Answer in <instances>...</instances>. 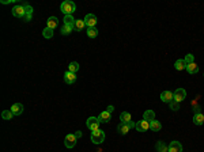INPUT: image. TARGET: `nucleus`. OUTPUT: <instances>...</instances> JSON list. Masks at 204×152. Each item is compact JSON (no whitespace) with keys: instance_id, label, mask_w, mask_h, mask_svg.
Listing matches in <instances>:
<instances>
[{"instance_id":"f257e3e1","label":"nucleus","mask_w":204,"mask_h":152,"mask_svg":"<svg viewBox=\"0 0 204 152\" xmlns=\"http://www.w3.org/2000/svg\"><path fill=\"white\" fill-rule=\"evenodd\" d=\"M60 10H61V13L64 15H72V14L75 13V10H76V5H75L74 2L65 0V2L61 3V5H60Z\"/></svg>"},{"instance_id":"f03ea898","label":"nucleus","mask_w":204,"mask_h":152,"mask_svg":"<svg viewBox=\"0 0 204 152\" xmlns=\"http://www.w3.org/2000/svg\"><path fill=\"white\" fill-rule=\"evenodd\" d=\"M91 141L94 144H101V143L105 141V132L101 129H97L91 132Z\"/></svg>"},{"instance_id":"7ed1b4c3","label":"nucleus","mask_w":204,"mask_h":152,"mask_svg":"<svg viewBox=\"0 0 204 152\" xmlns=\"http://www.w3.org/2000/svg\"><path fill=\"white\" fill-rule=\"evenodd\" d=\"M99 120H98V117H89L87 118V121H86V126L89 128V129L93 132V130H97V129H99Z\"/></svg>"},{"instance_id":"20e7f679","label":"nucleus","mask_w":204,"mask_h":152,"mask_svg":"<svg viewBox=\"0 0 204 152\" xmlns=\"http://www.w3.org/2000/svg\"><path fill=\"white\" fill-rule=\"evenodd\" d=\"M76 137H75V135H72V133H69V135L65 136V139H64V145H65L67 148H74L75 145H76Z\"/></svg>"},{"instance_id":"39448f33","label":"nucleus","mask_w":204,"mask_h":152,"mask_svg":"<svg viewBox=\"0 0 204 152\" xmlns=\"http://www.w3.org/2000/svg\"><path fill=\"white\" fill-rule=\"evenodd\" d=\"M13 15H14L15 18H22V19H23V16L26 15L23 4H18V5H15V7L13 8Z\"/></svg>"},{"instance_id":"423d86ee","label":"nucleus","mask_w":204,"mask_h":152,"mask_svg":"<svg viewBox=\"0 0 204 152\" xmlns=\"http://www.w3.org/2000/svg\"><path fill=\"white\" fill-rule=\"evenodd\" d=\"M135 129L138 130V132H147V130L150 129V122L146 120H140L139 122H136Z\"/></svg>"},{"instance_id":"0eeeda50","label":"nucleus","mask_w":204,"mask_h":152,"mask_svg":"<svg viewBox=\"0 0 204 152\" xmlns=\"http://www.w3.org/2000/svg\"><path fill=\"white\" fill-rule=\"evenodd\" d=\"M173 94H174V101H177L178 103L182 102L185 98H187V91H185L184 89H177Z\"/></svg>"},{"instance_id":"6e6552de","label":"nucleus","mask_w":204,"mask_h":152,"mask_svg":"<svg viewBox=\"0 0 204 152\" xmlns=\"http://www.w3.org/2000/svg\"><path fill=\"white\" fill-rule=\"evenodd\" d=\"M84 23L87 27H95L97 25V16L94 14H87L84 16Z\"/></svg>"},{"instance_id":"1a4fd4ad","label":"nucleus","mask_w":204,"mask_h":152,"mask_svg":"<svg viewBox=\"0 0 204 152\" xmlns=\"http://www.w3.org/2000/svg\"><path fill=\"white\" fill-rule=\"evenodd\" d=\"M167 152H182V145L180 141H172L167 147Z\"/></svg>"},{"instance_id":"9d476101","label":"nucleus","mask_w":204,"mask_h":152,"mask_svg":"<svg viewBox=\"0 0 204 152\" xmlns=\"http://www.w3.org/2000/svg\"><path fill=\"white\" fill-rule=\"evenodd\" d=\"M174 99V94L172 91H162L161 92V101L162 102H166V103H170Z\"/></svg>"},{"instance_id":"9b49d317","label":"nucleus","mask_w":204,"mask_h":152,"mask_svg":"<svg viewBox=\"0 0 204 152\" xmlns=\"http://www.w3.org/2000/svg\"><path fill=\"white\" fill-rule=\"evenodd\" d=\"M64 81H65L67 84H74L75 81H76V75L67 71L65 74H64Z\"/></svg>"},{"instance_id":"f8f14e48","label":"nucleus","mask_w":204,"mask_h":152,"mask_svg":"<svg viewBox=\"0 0 204 152\" xmlns=\"http://www.w3.org/2000/svg\"><path fill=\"white\" fill-rule=\"evenodd\" d=\"M10 110L13 111L14 115H20L23 113V105H22V103H14V105L11 106Z\"/></svg>"},{"instance_id":"ddd939ff","label":"nucleus","mask_w":204,"mask_h":152,"mask_svg":"<svg viewBox=\"0 0 204 152\" xmlns=\"http://www.w3.org/2000/svg\"><path fill=\"white\" fill-rule=\"evenodd\" d=\"M98 120H99V122H103V124L110 122L112 115H110V113H108V111L105 110V111H102V113L98 115Z\"/></svg>"},{"instance_id":"4468645a","label":"nucleus","mask_w":204,"mask_h":152,"mask_svg":"<svg viewBox=\"0 0 204 152\" xmlns=\"http://www.w3.org/2000/svg\"><path fill=\"white\" fill-rule=\"evenodd\" d=\"M46 27H49V29L52 30H54L57 27V25H59V19H57L56 16H50V18H48V22H46Z\"/></svg>"},{"instance_id":"2eb2a0df","label":"nucleus","mask_w":204,"mask_h":152,"mask_svg":"<svg viewBox=\"0 0 204 152\" xmlns=\"http://www.w3.org/2000/svg\"><path fill=\"white\" fill-rule=\"evenodd\" d=\"M143 120L148 121V122L154 121L155 120V111L154 110H146L144 113H143Z\"/></svg>"},{"instance_id":"dca6fc26","label":"nucleus","mask_w":204,"mask_h":152,"mask_svg":"<svg viewBox=\"0 0 204 152\" xmlns=\"http://www.w3.org/2000/svg\"><path fill=\"white\" fill-rule=\"evenodd\" d=\"M84 26H86V23H84V20H82V19H76L75 20V23H74V30L75 31H82V30H84Z\"/></svg>"},{"instance_id":"f3484780","label":"nucleus","mask_w":204,"mask_h":152,"mask_svg":"<svg viewBox=\"0 0 204 152\" xmlns=\"http://www.w3.org/2000/svg\"><path fill=\"white\" fill-rule=\"evenodd\" d=\"M117 130L121 133V135H127V133L131 130V128L128 126V124H125V122H120L118 126H117Z\"/></svg>"},{"instance_id":"a211bd4d","label":"nucleus","mask_w":204,"mask_h":152,"mask_svg":"<svg viewBox=\"0 0 204 152\" xmlns=\"http://www.w3.org/2000/svg\"><path fill=\"white\" fill-rule=\"evenodd\" d=\"M187 71H188V74H191V75L197 74V72H199V65H197L196 63L188 64V65H187Z\"/></svg>"},{"instance_id":"6ab92c4d","label":"nucleus","mask_w":204,"mask_h":152,"mask_svg":"<svg viewBox=\"0 0 204 152\" xmlns=\"http://www.w3.org/2000/svg\"><path fill=\"white\" fill-rule=\"evenodd\" d=\"M150 129L153 130V132H159V130L162 129V124H161L159 121H157V120L151 121V122H150Z\"/></svg>"},{"instance_id":"aec40b11","label":"nucleus","mask_w":204,"mask_h":152,"mask_svg":"<svg viewBox=\"0 0 204 152\" xmlns=\"http://www.w3.org/2000/svg\"><path fill=\"white\" fill-rule=\"evenodd\" d=\"M193 124H195V125H203V124H204V114L203 113L195 114L193 115Z\"/></svg>"},{"instance_id":"412c9836","label":"nucleus","mask_w":204,"mask_h":152,"mask_svg":"<svg viewBox=\"0 0 204 152\" xmlns=\"http://www.w3.org/2000/svg\"><path fill=\"white\" fill-rule=\"evenodd\" d=\"M174 68L177 71H182V69H187V63L184 61V59H180L174 63Z\"/></svg>"},{"instance_id":"4be33fe9","label":"nucleus","mask_w":204,"mask_h":152,"mask_svg":"<svg viewBox=\"0 0 204 152\" xmlns=\"http://www.w3.org/2000/svg\"><path fill=\"white\" fill-rule=\"evenodd\" d=\"M120 120H121V122L128 124L129 121H132V115H131V113H128V111H123L120 114Z\"/></svg>"},{"instance_id":"5701e85b","label":"nucleus","mask_w":204,"mask_h":152,"mask_svg":"<svg viewBox=\"0 0 204 152\" xmlns=\"http://www.w3.org/2000/svg\"><path fill=\"white\" fill-rule=\"evenodd\" d=\"M74 31V27L72 26H68V25H63L61 27V35H68Z\"/></svg>"},{"instance_id":"b1692460","label":"nucleus","mask_w":204,"mask_h":152,"mask_svg":"<svg viewBox=\"0 0 204 152\" xmlns=\"http://www.w3.org/2000/svg\"><path fill=\"white\" fill-rule=\"evenodd\" d=\"M155 148H157L158 152H167V145L163 141H158L157 145H155Z\"/></svg>"},{"instance_id":"393cba45","label":"nucleus","mask_w":204,"mask_h":152,"mask_svg":"<svg viewBox=\"0 0 204 152\" xmlns=\"http://www.w3.org/2000/svg\"><path fill=\"white\" fill-rule=\"evenodd\" d=\"M68 71H69V72H72V74H76V72L79 71V64H78L76 61L69 63V65H68Z\"/></svg>"},{"instance_id":"a878e982","label":"nucleus","mask_w":204,"mask_h":152,"mask_svg":"<svg viewBox=\"0 0 204 152\" xmlns=\"http://www.w3.org/2000/svg\"><path fill=\"white\" fill-rule=\"evenodd\" d=\"M75 19H74V15H65L64 16V25H68V26H74Z\"/></svg>"},{"instance_id":"bb28decb","label":"nucleus","mask_w":204,"mask_h":152,"mask_svg":"<svg viewBox=\"0 0 204 152\" xmlns=\"http://www.w3.org/2000/svg\"><path fill=\"white\" fill-rule=\"evenodd\" d=\"M87 35H89L90 38H95L97 35H98V30H97L95 27H89V29H87Z\"/></svg>"},{"instance_id":"cd10ccee","label":"nucleus","mask_w":204,"mask_h":152,"mask_svg":"<svg viewBox=\"0 0 204 152\" xmlns=\"http://www.w3.org/2000/svg\"><path fill=\"white\" fill-rule=\"evenodd\" d=\"M13 111L11 110H4V111H2V117H3V120H6V121H10L11 118H13Z\"/></svg>"},{"instance_id":"c85d7f7f","label":"nucleus","mask_w":204,"mask_h":152,"mask_svg":"<svg viewBox=\"0 0 204 152\" xmlns=\"http://www.w3.org/2000/svg\"><path fill=\"white\" fill-rule=\"evenodd\" d=\"M42 35H44L45 38H52L53 37V30L49 29V27H45L44 31H42Z\"/></svg>"},{"instance_id":"c756f323","label":"nucleus","mask_w":204,"mask_h":152,"mask_svg":"<svg viewBox=\"0 0 204 152\" xmlns=\"http://www.w3.org/2000/svg\"><path fill=\"white\" fill-rule=\"evenodd\" d=\"M184 61L187 63V65H188V64H192V63H195V56H193V54H192V53H188L187 56H185Z\"/></svg>"},{"instance_id":"7c9ffc66","label":"nucleus","mask_w":204,"mask_h":152,"mask_svg":"<svg viewBox=\"0 0 204 152\" xmlns=\"http://www.w3.org/2000/svg\"><path fill=\"white\" fill-rule=\"evenodd\" d=\"M169 106H170V109H172L173 111H177L178 109H180V103H178L177 101H174V99H173V101L169 103Z\"/></svg>"},{"instance_id":"2f4dec72","label":"nucleus","mask_w":204,"mask_h":152,"mask_svg":"<svg viewBox=\"0 0 204 152\" xmlns=\"http://www.w3.org/2000/svg\"><path fill=\"white\" fill-rule=\"evenodd\" d=\"M23 7H25V13L26 14H33V7L30 4H23Z\"/></svg>"},{"instance_id":"473e14b6","label":"nucleus","mask_w":204,"mask_h":152,"mask_svg":"<svg viewBox=\"0 0 204 152\" xmlns=\"http://www.w3.org/2000/svg\"><path fill=\"white\" fill-rule=\"evenodd\" d=\"M202 113V107L199 105H195L193 106V114H200Z\"/></svg>"},{"instance_id":"72a5a7b5","label":"nucleus","mask_w":204,"mask_h":152,"mask_svg":"<svg viewBox=\"0 0 204 152\" xmlns=\"http://www.w3.org/2000/svg\"><path fill=\"white\" fill-rule=\"evenodd\" d=\"M32 18H33V14H26L25 16H23V20H25V22H30Z\"/></svg>"},{"instance_id":"f704fd0d","label":"nucleus","mask_w":204,"mask_h":152,"mask_svg":"<svg viewBox=\"0 0 204 152\" xmlns=\"http://www.w3.org/2000/svg\"><path fill=\"white\" fill-rule=\"evenodd\" d=\"M113 110H114V107H113V106H112V105H110V106H108V107H106V111H108V113H110V114L113 113Z\"/></svg>"},{"instance_id":"c9c22d12","label":"nucleus","mask_w":204,"mask_h":152,"mask_svg":"<svg viewBox=\"0 0 204 152\" xmlns=\"http://www.w3.org/2000/svg\"><path fill=\"white\" fill-rule=\"evenodd\" d=\"M128 126H129V128H131V129H133V128H135V126H136V124H135V122H133V121H129V122H128Z\"/></svg>"},{"instance_id":"e433bc0d","label":"nucleus","mask_w":204,"mask_h":152,"mask_svg":"<svg viewBox=\"0 0 204 152\" xmlns=\"http://www.w3.org/2000/svg\"><path fill=\"white\" fill-rule=\"evenodd\" d=\"M74 135H75V137H76V139H79V137H82V132H79V130H78V132H75V133H74Z\"/></svg>"},{"instance_id":"4c0bfd02","label":"nucleus","mask_w":204,"mask_h":152,"mask_svg":"<svg viewBox=\"0 0 204 152\" xmlns=\"http://www.w3.org/2000/svg\"><path fill=\"white\" fill-rule=\"evenodd\" d=\"M13 2H14V0H3L2 3H3V4H7V3H13Z\"/></svg>"}]
</instances>
